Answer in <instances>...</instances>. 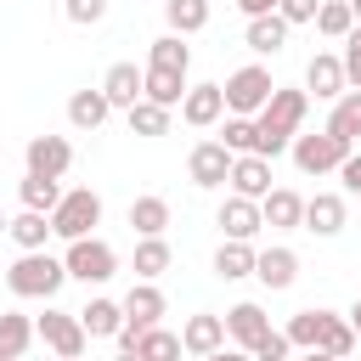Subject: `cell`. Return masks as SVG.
Listing matches in <instances>:
<instances>
[{"mask_svg": "<svg viewBox=\"0 0 361 361\" xmlns=\"http://www.w3.org/2000/svg\"><path fill=\"white\" fill-rule=\"evenodd\" d=\"M305 113H310V96H305V90H288V85H276V90H271V102L254 113V130H259V147H254V152L276 164V158L288 152V141L299 135Z\"/></svg>", "mask_w": 361, "mask_h": 361, "instance_id": "obj_1", "label": "cell"}, {"mask_svg": "<svg viewBox=\"0 0 361 361\" xmlns=\"http://www.w3.org/2000/svg\"><path fill=\"white\" fill-rule=\"evenodd\" d=\"M62 282H68V271H62V259L45 254V248H39V254H17L11 271H6L11 299H56Z\"/></svg>", "mask_w": 361, "mask_h": 361, "instance_id": "obj_2", "label": "cell"}, {"mask_svg": "<svg viewBox=\"0 0 361 361\" xmlns=\"http://www.w3.org/2000/svg\"><path fill=\"white\" fill-rule=\"evenodd\" d=\"M96 226H102V197H96L90 186H73V192H62V203L51 209V237H62V243L96 237Z\"/></svg>", "mask_w": 361, "mask_h": 361, "instance_id": "obj_3", "label": "cell"}, {"mask_svg": "<svg viewBox=\"0 0 361 361\" xmlns=\"http://www.w3.org/2000/svg\"><path fill=\"white\" fill-rule=\"evenodd\" d=\"M271 90H276V79H271V68H259V62H248V68L226 73V85H220L226 113H237V118H254V113L271 102Z\"/></svg>", "mask_w": 361, "mask_h": 361, "instance_id": "obj_4", "label": "cell"}, {"mask_svg": "<svg viewBox=\"0 0 361 361\" xmlns=\"http://www.w3.org/2000/svg\"><path fill=\"white\" fill-rule=\"evenodd\" d=\"M62 271H68L73 282H85V288H102V282H113L118 254H113V243H102V237H79V243H68Z\"/></svg>", "mask_w": 361, "mask_h": 361, "instance_id": "obj_5", "label": "cell"}, {"mask_svg": "<svg viewBox=\"0 0 361 361\" xmlns=\"http://www.w3.org/2000/svg\"><path fill=\"white\" fill-rule=\"evenodd\" d=\"M288 152H293V169H299V175H333V169H338L355 147L333 141L327 130H316V135H305V130H299V135L288 141Z\"/></svg>", "mask_w": 361, "mask_h": 361, "instance_id": "obj_6", "label": "cell"}, {"mask_svg": "<svg viewBox=\"0 0 361 361\" xmlns=\"http://www.w3.org/2000/svg\"><path fill=\"white\" fill-rule=\"evenodd\" d=\"M34 338H45V350H51L56 361H79V355L90 350V338H85V327H79L73 310H45V316H34Z\"/></svg>", "mask_w": 361, "mask_h": 361, "instance_id": "obj_7", "label": "cell"}, {"mask_svg": "<svg viewBox=\"0 0 361 361\" xmlns=\"http://www.w3.org/2000/svg\"><path fill=\"white\" fill-rule=\"evenodd\" d=\"M23 164H28V175L62 180V175L73 169V141H68V135H34V141L23 147Z\"/></svg>", "mask_w": 361, "mask_h": 361, "instance_id": "obj_8", "label": "cell"}, {"mask_svg": "<svg viewBox=\"0 0 361 361\" xmlns=\"http://www.w3.org/2000/svg\"><path fill=\"white\" fill-rule=\"evenodd\" d=\"M226 175H231V152H226L220 141H197V147L186 152V180H192L197 192L226 186Z\"/></svg>", "mask_w": 361, "mask_h": 361, "instance_id": "obj_9", "label": "cell"}, {"mask_svg": "<svg viewBox=\"0 0 361 361\" xmlns=\"http://www.w3.org/2000/svg\"><path fill=\"white\" fill-rule=\"evenodd\" d=\"M214 226L226 231V243H254V237L265 231V220H259V203H248V197H237V192H226V197H220V209H214Z\"/></svg>", "mask_w": 361, "mask_h": 361, "instance_id": "obj_10", "label": "cell"}, {"mask_svg": "<svg viewBox=\"0 0 361 361\" xmlns=\"http://www.w3.org/2000/svg\"><path fill=\"white\" fill-rule=\"evenodd\" d=\"M220 322H226V344H231V350H254V344H259V338L271 333V316H265V310H259L254 299L231 305V310H226Z\"/></svg>", "mask_w": 361, "mask_h": 361, "instance_id": "obj_11", "label": "cell"}, {"mask_svg": "<svg viewBox=\"0 0 361 361\" xmlns=\"http://www.w3.org/2000/svg\"><path fill=\"white\" fill-rule=\"evenodd\" d=\"M350 85H344V62L333 56V51H316L310 62H305V96H316V102H338Z\"/></svg>", "mask_w": 361, "mask_h": 361, "instance_id": "obj_12", "label": "cell"}, {"mask_svg": "<svg viewBox=\"0 0 361 361\" xmlns=\"http://www.w3.org/2000/svg\"><path fill=\"white\" fill-rule=\"evenodd\" d=\"M271 158H259V152H243V158H231V175H226V186L237 192V197H248V203H259L265 192H271Z\"/></svg>", "mask_w": 361, "mask_h": 361, "instance_id": "obj_13", "label": "cell"}, {"mask_svg": "<svg viewBox=\"0 0 361 361\" xmlns=\"http://www.w3.org/2000/svg\"><path fill=\"white\" fill-rule=\"evenodd\" d=\"M254 276H259L271 293H282V288L299 282V254H293L288 243H276V248H254Z\"/></svg>", "mask_w": 361, "mask_h": 361, "instance_id": "obj_14", "label": "cell"}, {"mask_svg": "<svg viewBox=\"0 0 361 361\" xmlns=\"http://www.w3.org/2000/svg\"><path fill=\"white\" fill-rule=\"evenodd\" d=\"M180 350L186 355H214V350H226V322L214 316V310H197V316H186L180 322Z\"/></svg>", "mask_w": 361, "mask_h": 361, "instance_id": "obj_15", "label": "cell"}, {"mask_svg": "<svg viewBox=\"0 0 361 361\" xmlns=\"http://www.w3.org/2000/svg\"><path fill=\"white\" fill-rule=\"evenodd\" d=\"M180 118H186L192 130H214V124L226 118V96H220V85H186V96H180Z\"/></svg>", "mask_w": 361, "mask_h": 361, "instance_id": "obj_16", "label": "cell"}, {"mask_svg": "<svg viewBox=\"0 0 361 361\" xmlns=\"http://www.w3.org/2000/svg\"><path fill=\"white\" fill-rule=\"evenodd\" d=\"M118 305H124V322H130V327H141V333H147V327H158V322H164V310H169V299H164V288H158V282H135Z\"/></svg>", "mask_w": 361, "mask_h": 361, "instance_id": "obj_17", "label": "cell"}, {"mask_svg": "<svg viewBox=\"0 0 361 361\" xmlns=\"http://www.w3.org/2000/svg\"><path fill=\"white\" fill-rule=\"evenodd\" d=\"M259 220H265L271 231H299V220H305V197H299L293 186H271V192L259 197Z\"/></svg>", "mask_w": 361, "mask_h": 361, "instance_id": "obj_18", "label": "cell"}, {"mask_svg": "<svg viewBox=\"0 0 361 361\" xmlns=\"http://www.w3.org/2000/svg\"><path fill=\"white\" fill-rule=\"evenodd\" d=\"M344 220H350V209H344L338 192H316V197H305V220H299L305 231H316V237H338Z\"/></svg>", "mask_w": 361, "mask_h": 361, "instance_id": "obj_19", "label": "cell"}, {"mask_svg": "<svg viewBox=\"0 0 361 361\" xmlns=\"http://www.w3.org/2000/svg\"><path fill=\"white\" fill-rule=\"evenodd\" d=\"M79 316V327H85V338H113L118 327H124V305L118 299H107V293H96L85 310H73Z\"/></svg>", "mask_w": 361, "mask_h": 361, "instance_id": "obj_20", "label": "cell"}, {"mask_svg": "<svg viewBox=\"0 0 361 361\" xmlns=\"http://www.w3.org/2000/svg\"><path fill=\"white\" fill-rule=\"evenodd\" d=\"M102 96H107V107H135L141 102V68L135 62H113L107 68V79H102Z\"/></svg>", "mask_w": 361, "mask_h": 361, "instance_id": "obj_21", "label": "cell"}, {"mask_svg": "<svg viewBox=\"0 0 361 361\" xmlns=\"http://www.w3.org/2000/svg\"><path fill=\"white\" fill-rule=\"evenodd\" d=\"M186 96V73H169V68H141V102H158V107H180Z\"/></svg>", "mask_w": 361, "mask_h": 361, "instance_id": "obj_22", "label": "cell"}, {"mask_svg": "<svg viewBox=\"0 0 361 361\" xmlns=\"http://www.w3.org/2000/svg\"><path fill=\"white\" fill-rule=\"evenodd\" d=\"M333 141H344V147H355L361 141V90H344L338 102H333V113H327V124H322Z\"/></svg>", "mask_w": 361, "mask_h": 361, "instance_id": "obj_23", "label": "cell"}, {"mask_svg": "<svg viewBox=\"0 0 361 361\" xmlns=\"http://www.w3.org/2000/svg\"><path fill=\"white\" fill-rule=\"evenodd\" d=\"M243 45L254 51V56H276L282 45H288V23L271 11V17H248V28H243Z\"/></svg>", "mask_w": 361, "mask_h": 361, "instance_id": "obj_24", "label": "cell"}, {"mask_svg": "<svg viewBox=\"0 0 361 361\" xmlns=\"http://www.w3.org/2000/svg\"><path fill=\"white\" fill-rule=\"evenodd\" d=\"M34 344V316L23 310H0V361H23Z\"/></svg>", "mask_w": 361, "mask_h": 361, "instance_id": "obj_25", "label": "cell"}, {"mask_svg": "<svg viewBox=\"0 0 361 361\" xmlns=\"http://www.w3.org/2000/svg\"><path fill=\"white\" fill-rule=\"evenodd\" d=\"M107 113H113V107H107L102 85H96V90H73V96H68V124H73V130H102V124H107Z\"/></svg>", "mask_w": 361, "mask_h": 361, "instance_id": "obj_26", "label": "cell"}, {"mask_svg": "<svg viewBox=\"0 0 361 361\" xmlns=\"http://www.w3.org/2000/svg\"><path fill=\"white\" fill-rule=\"evenodd\" d=\"M130 226H135V237H164V226H169V197L141 192V197L130 203Z\"/></svg>", "mask_w": 361, "mask_h": 361, "instance_id": "obj_27", "label": "cell"}, {"mask_svg": "<svg viewBox=\"0 0 361 361\" xmlns=\"http://www.w3.org/2000/svg\"><path fill=\"white\" fill-rule=\"evenodd\" d=\"M6 237H11L23 254H39V248H45V237H51V214L23 209V214H11V220H6Z\"/></svg>", "mask_w": 361, "mask_h": 361, "instance_id": "obj_28", "label": "cell"}, {"mask_svg": "<svg viewBox=\"0 0 361 361\" xmlns=\"http://www.w3.org/2000/svg\"><path fill=\"white\" fill-rule=\"evenodd\" d=\"M169 265H175V254H169V243H164V237H141V243H135V259H130L135 282H158Z\"/></svg>", "mask_w": 361, "mask_h": 361, "instance_id": "obj_29", "label": "cell"}, {"mask_svg": "<svg viewBox=\"0 0 361 361\" xmlns=\"http://www.w3.org/2000/svg\"><path fill=\"white\" fill-rule=\"evenodd\" d=\"M316 350H322V355H333V361H350V350H355V327H350L338 310H322V333H316Z\"/></svg>", "mask_w": 361, "mask_h": 361, "instance_id": "obj_30", "label": "cell"}, {"mask_svg": "<svg viewBox=\"0 0 361 361\" xmlns=\"http://www.w3.org/2000/svg\"><path fill=\"white\" fill-rule=\"evenodd\" d=\"M164 23H169V34H203L209 28V0H164Z\"/></svg>", "mask_w": 361, "mask_h": 361, "instance_id": "obj_31", "label": "cell"}, {"mask_svg": "<svg viewBox=\"0 0 361 361\" xmlns=\"http://www.w3.org/2000/svg\"><path fill=\"white\" fill-rule=\"evenodd\" d=\"M214 276H220V282L254 276V243H220V248H214Z\"/></svg>", "mask_w": 361, "mask_h": 361, "instance_id": "obj_32", "label": "cell"}, {"mask_svg": "<svg viewBox=\"0 0 361 361\" xmlns=\"http://www.w3.org/2000/svg\"><path fill=\"white\" fill-rule=\"evenodd\" d=\"M147 68H169V73H186L192 68V45L180 34H158L152 51H147Z\"/></svg>", "mask_w": 361, "mask_h": 361, "instance_id": "obj_33", "label": "cell"}, {"mask_svg": "<svg viewBox=\"0 0 361 361\" xmlns=\"http://www.w3.org/2000/svg\"><path fill=\"white\" fill-rule=\"evenodd\" d=\"M17 197H23V209H34V214H51V209L62 203V180H45V175H23V180H17Z\"/></svg>", "mask_w": 361, "mask_h": 361, "instance_id": "obj_34", "label": "cell"}, {"mask_svg": "<svg viewBox=\"0 0 361 361\" xmlns=\"http://www.w3.org/2000/svg\"><path fill=\"white\" fill-rule=\"evenodd\" d=\"M135 361H180V333L169 327H147L135 344Z\"/></svg>", "mask_w": 361, "mask_h": 361, "instance_id": "obj_35", "label": "cell"}, {"mask_svg": "<svg viewBox=\"0 0 361 361\" xmlns=\"http://www.w3.org/2000/svg\"><path fill=\"white\" fill-rule=\"evenodd\" d=\"M169 118H175L169 107H158V102H135V107H130V135H147V141H152V135H169Z\"/></svg>", "mask_w": 361, "mask_h": 361, "instance_id": "obj_36", "label": "cell"}, {"mask_svg": "<svg viewBox=\"0 0 361 361\" xmlns=\"http://www.w3.org/2000/svg\"><path fill=\"white\" fill-rule=\"evenodd\" d=\"M220 124H226V130H220V147H226L231 158H243V152H254V147H259V130H254V118H237V113H226Z\"/></svg>", "mask_w": 361, "mask_h": 361, "instance_id": "obj_37", "label": "cell"}, {"mask_svg": "<svg viewBox=\"0 0 361 361\" xmlns=\"http://www.w3.org/2000/svg\"><path fill=\"white\" fill-rule=\"evenodd\" d=\"M316 333H322V310H316V305H310V310H293L288 327H282V338H288L293 350H316Z\"/></svg>", "mask_w": 361, "mask_h": 361, "instance_id": "obj_38", "label": "cell"}, {"mask_svg": "<svg viewBox=\"0 0 361 361\" xmlns=\"http://www.w3.org/2000/svg\"><path fill=\"white\" fill-rule=\"evenodd\" d=\"M350 28H355V17H350V6H344V0H322V6H316V34L344 39Z\"/></svg>", "mask_w": 361, "mask_h": 361, "instance_id": "obj_39", "label": "cell"}, {"mask_svg": "<svg viewBox=\"0 0 361 361\" xmlns=\"http://www.w3.org/2000/svg\"><path fill=\"white\" fill-rule=\"evenodd\" d=\"M338 62H344V85L361 90V23L344 34V56H338Z\"/></svg>", "mask_w": 361, "mask_h": 361, "instance_id": "obj_40", "label": "cell"}, {"mask_svg": "<svg viewBox=\"0 0 361 361\" xmlns=\"http://www.w3.org/2000/svg\"><path fill=\"white\" fill-rule=\"evenodd\" d=\"M288 355H293V344L282 338V327H271V333H265V338L248 350V361H288Z\"/></svg>", "mask_w": 361, "mask_h": 361, "instance_id": "obj_41", "label": "cell"}, {"mask_svg": "<svg viewBox=\"0 0 361 361\" xmlns=\"http://www.w3.org/2000/svg\"><path fill=\"white\" fill-rule=\"evenodd\" d=\"M62 11H68V23H73V28H90V23H102V17H107V0H62Z\"/></svg>", "mask_w": 361, "mask_h": 361, "instance_id": "obj_42", "label": "cell"}, {"mask_svg": "<svg viewBox=\"0 0 361 361\" xmlns=\"http://www.w3.org/2000/svg\"><path fill=\"white\" fill-rule=\"evenodd\" d=\"M316 6L322 0H276V17L293 28V23H316Z\"/></svg>", "mask_w": 361, "mask_h": 361, "instance_id": "obj_43", "label": "cell"}, {"mask_svg": "<svg viewBox=\"0 0 361 361\" xmlns=\"http://www.w3.org/2000/svg\"><path fill=\"white\" fill-rule=\"evenodd\" d=\"M338 180H344V192H350V197H361V152H350V158L338 164Z\"/></svg>", "mask_w": 361, "mask_h": 361, "instance_id": "obj_44", "label": "cell"}, {"mask_svg": "<svg viewBox=\"0 0 361 361\" xmlns=\"http://www.w3.org/2000/svg\"><path fill=\"white\" fill-rule=\"evenodd\" d=\"M231 6H237L243 17H271V11H276V0H231Z\"/></svg>", "mask_w": 361, "mask_h": 361, "instance_id": "obj_45", "label": "cell"}, {"mask_svg": "<svg viewBox=\"0 0 361 361\" xmlns=\"http://www.w3.org/2000/svg\"><path fill=\"white\" fill-rule=\"evenodd\" d=\"M203 361H248V350H231V344H226V350H214V355H203Z\"/></svg>", "mask_w": 361, "mask_h": 361, "instance_id": "obj_46", "label": "cell"}, {"mask_svg": "<svg viewBox=\"0 0 361 361\" xmlns=\"http://www.w3.org/2000/svg\"><path fill=\"white\" fill-rule=\"evenodd\" d=\"M344 322H350V327H355V338H361V293H355V305L344 310Z\"/></svg>", "mask_w": 361, "mask_h": 361, "instance_id": "obj_47", "label": "cell"}, {"mask_svg": "<svg viewBox=\"0 0 361 361\" xmlns=\"http://www.w3.org/2000/svg\"><path fill=\"white\" fill-rule=\"evenodd\" d=\"M344 6H350V17H355V23H361V0H344Z\"/></svg>", "mask_w": 361, "mask_h": 361, "instance_id": "obj_48", "label": "cell"}, {"mask_svg": "<svg viewBox=\"0 0 361 361\" xmlns=\"http://www.w3.org/2000/svg\"><path fill=\"white\" fill-rule=\"evenodd\" d=\"M305 361H333V355H322V350H305Z\"/></svg>", "mask_w": 361, "mask_h": 361, "instance_id": "obj_49", "label": "cell"}, {"mask_svg": "<svg viewBox=\"0 0 361 361\" xmlns=\"http://www.w3.org/2000/svg\"><path fill=\"white\" fill-rule=\"evenodd\" d=\"M6 220H11V214H0V237H6Z\"/></svg>", "mask_w": 361, "mask_h": 361, "instance_id": "obj_50", "label": "cell"}, {"mask_svg": "<svg viewBox=\"0 0 361 361\" xmlns=\"http://www.w3.org/2000/svg\"><path fill=\"white\" fill-rule=\"evenodd\" d=\"M113 361H135V355H113Z\"/></svg>", "mask_w": 361, "mask_h": 361, "instance_id": "obj_51", "label": "cell"}, {"mask_svg": "<svg viewBox=\"0 0 361 361\" xmlns=\"http://www.w3.org/2000/svg\"><path fill=\"white\" fill-rule=\"evenodd\" d=\"M0 158H6V152H0Z\"/></svg>", "mask_w": 361, "mask_h": 361, "instance_id": "obj_52", "label": "cell"}]
</instances>
